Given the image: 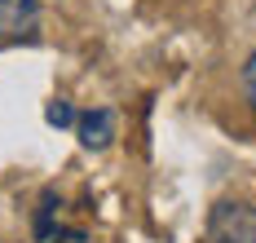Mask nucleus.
Wrapping results in <instances>:
<instances>
[{
	"label": "nucleus",
	"mask_w": 256,
	"mask_h": 243,
	"mask_svg": "<svg viewBox=\"0 0 256 243\" xmlns=\"http://www.w3.org/2000/svg\"><path fill=\"white\" fill-rule=\"evenodd\" d=\"M208 243H256V208L221 204L208 221Z\"/></svg>",
	"instance_id": "obj_1"
},
{
	"label": "nucleus",
	"mask_w": 256,
	"mask_h": 243,
	"mask_svg": "<svg viewBox=\"0 0 256 243\" xmlns=\"http://www.w3.org/2000/svg\"><path fill=\"white\" fill-rule=\"evenodd\" d=\"M40 22V0H0V36L14 40V36H26Z\"/></svg>",
	"instance_id": "obj_2"
},
{
	"label": "nucleus",
	"mask_w": 256,
	"mask_h": 243,
	"mask_svg": "<svg viewBox=\"0 0 256 243\" xmlns=\"http://www.w3.org/2000/svg\"><path fill=\"white\" fill-rule=\"evenodd\" d=\"M110 137H115V115L106 106L80 115V146H84V150H106Z\"/></svg>",
	"instance_id": "obj_3"
},
{
	"label": "nucleus",
	"mask_w": 256,
	"mask_h": 243,
	"mask_svg": "<svg viewBox=\"0 0 256 243\" xmlns=\"http://www.w3.org/2000/svg\"><path fill=\"white\" fill-rule=\"evenodd\" d=\"M44 120H49V124H58V128H66V124H76V110H71V102H49Z\"/></svg>",
	"instance_id": "obj_4"
},
{
	"label": "nucleus",
	"mask_w": 256,
	"mask_h": 243,
	"mask_svg": "<svg viewBox=\"0 0 256 243\" xmlns=\"http://www.w3.org/2000/svg\"><path fill=\"white\" fill-rule=\"evenodd\" d=\"M243 93H248V102L256 106V54L243 62Z\"/></svg>",
	"instance_id": "obj_5"
}]
</instances>
